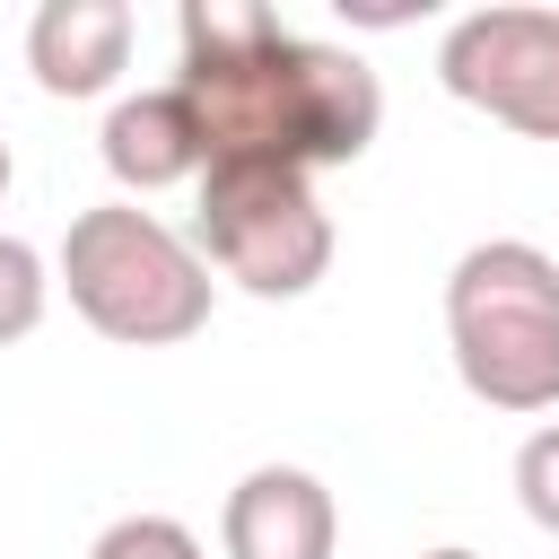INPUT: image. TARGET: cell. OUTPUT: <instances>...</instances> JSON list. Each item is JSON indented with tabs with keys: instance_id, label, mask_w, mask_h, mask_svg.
I'll return each mask as SVG.
<instances>
[{
	"instance_id": "1",
	"label": "cell",
	"mask_w": 559,
	"mask_h": 559,
	"mask_svg": "<svg viewBox=\"0 0 559 559\" xmlns=\"http://www.w3.org/2000/svg\"><path fill=\"white\" fill-rule=\"evenodd\" d=\"M183 105L201 122V157H271V166H349L376 122V70L358 52L288 35L253 0H183Z\"/></svg>"
},
{
	"instance_id": "2",
	"label": "cell",
	"mask_w": 559,
	"mask_h": 559,
	"mask_svg": "<svg viewBox=\"0 0 559 559\" xmlns=\"http://www.w3.org/2000/svg\"><path fill=\"white\" fill-rule=\"evenodd\" d=\"M454 367L489 411L559 402V271L533 245H472L445 280Z\"/></svg>"
},
{
	"instance_id": "3",
	"label": "cell",
	"mask_w": 559,
	"mask_h": 559,
	"mask_svg": "<svg viewBox=\"0 0 559 559\" xmlns=\"http://www.w3.org/2000/svg\"><path fill=\"white\" fill-rule=\"evenodd\" d=\"M61 280H70V306L105 341H131V349L192 341L210 323V271H201V253L183 236H166L148 210H122V201L70 218Z\"/></svg>"
},
{
	"instance_id": "4",
	"label": "cell",
	"mask_w": 559,
	"mask_h": 559,
	"mask_svg": "<svg viewBox=\"0 0 559 559\" xmlns=\"http://www.w3.org/2000/svg\"><path fill=\"white\" fill-rule=\"evenodd\" d=\"M201 245L253 297H306L332 262V218H323V201L306 192L297 166L218 157L210 183H201Z\"/></svg>"
},
{
	"instance_id": "5",
	"label": "cell",
	"mask_w": 559,
	"mask_h": 559,
	"mask_svg": "<svg viewBox=\"0 0 559 559\" xmlns=\"http://www.w3.org/2000/svg\"><path fill=\"white\" fill-rule=\"evenodd\" d=\"M445 87L533 140H559V17L550 9H472L445 52Z\"/></svg>"
},
{
	"instance_id": "6",
	"label": "cell",
	"mask_w": 559,
	"mask_h": 559,
	"mask_svg": "<svg viewBox=\"0 0 559 559\" xmlns=\"http://www.w3.org/2000/svg\"><path fill=\"white\" fill-rule=\"evenodd\" d=\"M227 559H332V489L297 463H262L227 489Z\"/></svg>"
},
{
	"instance_id": "7",
	"label": "cell",
	"mask_w": 559,
	"mask_h": 559,
	"mask_svg": "<svg viewBox=\"0 0 559 559\" xmlns=\"http://www.w3.org/2000/svg\"><path fill=\"white\" fill-rule=\"evenodd\" d=\"M26 52L52 96H96L131 52V9L122 0H44L26 26Z\"/></svg>"
},
{
	"instance_id": "8",
	"label": "cell",
	"mask_w": 559,
	"mask_h": 559,
	"mask_svg": "<svg viewBox=\"0 0 559 559\" xmlns=\"http://www.w3.org/2000/svg\"><path fill=\"white\" fill-rule=\"evenodd\" d=\"M105 166L140 192L157 183H183L201 166V122L183 105V87H157V96H122L114 122H105Z\"/></svg>"
},
{
	"instance_id": "9",
	"label": "cell",
	"mask_w": 559,
	"mask_h": 559,
	"mask_svg": "<svg viewBox=\"0 0 559 559\" xmlns=\"http://www.w3.org/2000/svg\"><path fill=\"white\" fill-rule=\"evenodd\" d=\"M35 314H44V262L17 236H0V341L35 332Z\"/></svg>"
},
{
	"instance_id": "10",
	"label": "cell",
	"mask_w": 559,
	"mask_h": 559,
	"mask_svg": "<svg viewBox=\"0 0 559 559\" xmlns=\"http://www.w3.org/2000/svg\"><path fill=\"white\" fill-rule=\"evenodd\" d=\"M87 559H201V542L183 524H166V515H122Z\"/></svg>"
},
{
	"instance_id": "11",
	"label": "cell",
	"mask_w": 559,
	"mask_h": 559,
	"mask_svg": "<svg viewBox=\"0 0 559 559\" xmlns=\"http://www.w3.org/2000/svg\"><path fill=\"white\" fill-rule=\"evenodd\" d=\"M515 489H524V515L559 533V428L524 437V454H515Z\"/></svg>"
},
{
	"instance_id": "12",
	"label": "cell",
	"mask_w": 559,
	"mask_h": 559,
	"mask_svg": "<svg viewBox=\"0 0 559 559\" xmlns=\"http://www.w3.org/2000/svg\"><path fill=\"white\" fill-rule=\"evenodd\" d=\"M0 192H9V140H0Z\"/></svg>"
},
{
	"instance_id": "13",
	"label": "cell",
	"mask_w": 559,
	"mask_h": 559,
	"mask_svg": "<svg viewBox=\"0 0 559 559\" xmlns=\"http://www.w3.org/2000/svg\"><path fill=\"white\" fill-rule=\"evenodd\" d=\"M428 559H472V550H428Z\"/></svg>"
}]
</instances>
